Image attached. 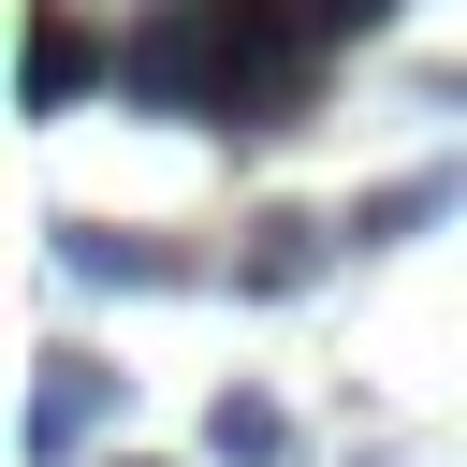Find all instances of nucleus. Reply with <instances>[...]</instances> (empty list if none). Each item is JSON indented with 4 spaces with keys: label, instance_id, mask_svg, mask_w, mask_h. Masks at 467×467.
<instances>
[{
    "label": "nucleus",
    "instance_id": "obj_1",
    "mask_svg": "<svg viewBox=\"0 0 467 467\" xmlns=\"http://www.w3.org/2000/svg\"><path fill=\"white\" fill-rule=\"evenodd\" d=\"M117 102L146 117H219L234 131V15L219 0H146L117 29Z\"/></svg>",
    "mask_w": 467,
    "mask_h": 467
},
{
    "label": "nucleus",
    "instance_id": "obj_2",
    "mask_svg": "<svg viewBox=\"0 0 467 467\" xmlns=\"http://www.w3.org/2000/svg\"><path fill=\"white\" fill-rule=\"evenodd\" d=\"M102 409H117V379H102L88 350H44V379H29V423H15V452H29V467H73Z\"/></svg>",
    "mask_w": 467,
    "mask_h": 467
},
{
    "label": "nucleus",
    "instance_id": "obj_3",
    "mask_svg": "<svg viewBox=\"0 0 467 467\" xmlns=\"http://www.w3.org/2000/svg\"><path fill=\"white\" fill-rule=\"evenodd\" d=\"M336 248H350L336 219H306V204H263V219H248V248H234V292H306Z\"/></svg>",
    "mask_w": 467,
    "mask_h": 467
},
{
    "label": "nucleus",
    "instance_id": "obj_4",
    "mask_svg": "<svg viewBox=\"0 0 467 467\" xmlns=\"http://www.w3.org/2000/svg\"><path fill=\"white\" fill-rule=\"evenodd\" d=\"M58 277H88V292H175L190 248H161V234H102V219H58Z\"/></svg>",
    "mask_w": 467,
    "mask_h": 467
},
{
    "label": "nucleus",
    "instance_id": "obj_5",
    "mask_svg": "<svg viewBox=\"0 0 467 467\" xmlns=\"http://www.w3.org/2000/svg\"><path fill=\"white\" fill-rule=\"evenodd\" d=\"M292 452H306V423H292L263 379H219V394H204V467H292Z\"/></svg>",
    "mask_w": 467,
    "mask_h": 467
},
{
    "label": "nucleus",
    "instance_id": "obj_6",
    "mask_svg": "<svg viewBox=\"0 0 467 467\" xmlns=\"http://www.w3.org/2000/svg\"><path fill=\"white\" fill-rule=\"evenodd\" d=\"M452 204H467V161H423V175L365 190V204H350L336 234H350V248H409V234H423V219H452Z\"/></svg>",
    "mask_w": 467,
    "mask_h": 467
},
{
    "label": "nucleus",
    "instance_id": "obj_7",
    "mask_svg": "<svg viewBox=\"0 0 467 467\" xmlns=\"http://www.w3.org/2000/svg\"><path fill=\"white\" fill-rule=\"evenodd\" d=\"M88 88H117V44H88L73 15H29V102L58 117V102H88Z\"/></svg>",
    "mask_w": 467,
    "mask_h": 467
},
{
    "label": "nucleus",
    "instance_id": "obj_8",
    "mask_svg": "<svg viewBox=\"0 0 467 467\" xmlns=\"http://www.w3.org/2000/svg\"><path fill=\"white\" fill-rule=\"evenodd\" d=\"M423 102H438V117H467V73H423Z\"/></svg>",
    "mask_w": 467,
    "mask_h": 467
},
{
    "label": "nucleus",
    "instance_id": "obj_9",
    "mask_svg": "<svg viewBox=\"0 0 467 467\" xmlns=\"http://www.w3.org/2000/svg\"><path fill=\"white\" fill-rule=\"evenodd\" d=\"M102 467H161V452H102Z\"/></svg>",
    "mask_w": 467,
    "mask_h": 467
}]
</instances>
